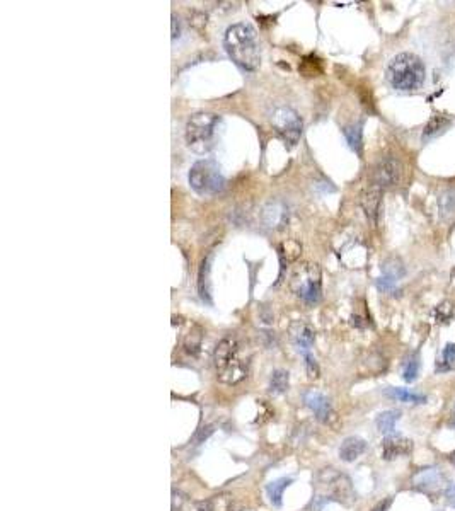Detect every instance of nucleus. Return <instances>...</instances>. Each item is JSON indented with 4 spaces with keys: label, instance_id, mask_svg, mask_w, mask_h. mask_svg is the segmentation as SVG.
Here are the masks:
<instances>
[{
    "label": "nucleus",
    "instance_id": "f257e3e1",
    "mask_svg": "<svg viewBox=\"0 0 455 511\" xmlns=\"http://www.w3.org/2000/svg\"><path fill=\"white\" fill-rule=\"evenodd\" d=\"M224 48L232 62L244 72H256L261 65V43L253 26L237 22L224 35Z\"/></svg>",
    "mask_w": 455,
    "mask_h": 511
},
{
    "label": "nucleus",
    "instance_id": "f03ea898",
    "mask_svg": "<svg viewBox=\"0 0 455 511\" xmlns=\"http://www.w3.org/2000/svg\"><path fill=\"white\" fill-rule=\"evenodd\" d=\"M213 363H215L217 377L222 383L235 385L242 382L249 374V362L242 355V346L235 337L227 336L219 341L213 351Z\"/></svg>",
    "mask_w": 455,
    "mask_h": 511
},
{
    "label": "nucleus",
    "instance_id": "7ed1b4c3",
    "mask_svg": "<svg viewBox=\"0 0 455 511\" xmlns=\"http://www.w3.org/2000/svg\"><path fill=\"white\" fill-rule=\"evenodd\" d=\"M424 65L420 56L399 53L389 62L386 70L387 82L396 91H416L424 82Z\"/></svg>",
    "mask_w": 455,
    "mask_h": 511
},
{
    "label": "nucleus",
    "instance_id": "20e7f679",
    "mask_svg": "<svg viewBox=\"0 0 455 511\" xmlns=\"http://www.w3.org/2000/svg\"><path fill=\"white\" fill-rule=\"evenodd\" d=\"M220 118L213 112H197L186 123V144L195 153H208L215 146Z\"/></svg>",
    "mask_w": 455,
    "mask_h": 511
},
{
    "label": "nucleus",
    "instance_id": "39448f33",
    "mask_svg": "<svg viewBox=\"0 0 455 511\" xmlns=\"http://www.w3.org/2000/svg\"><path fill=\"white\" fill-rule=\"evenodd\" d=\"M292 292L306 303H317L322 296L321 269L312 262H302L293 269L290 278Z\"/></svg>",
    "mask_w": 455,
    "mask_h": 511
},
{
    "label": "nucleus",
    "instance_id": "423d86ee",
    "mask_svg": "<svg viewBox=\"0 0 455 511\" xmlns=\"http://www.w3.org/2000/svg\"><path fill=\"white\" fill-rule=\"evenodd\" d=\"M188 179H190L191 187L201 196H215L225 186V179L219 165L206 159L193 164Z\"/></svg>",
    "mask_w": 455,
    "mask_h": 511
},
{
    "label": "nucleus",
    "instance_id": "0eeeda50",
    "mask_svg": "<svg viewBox=\"0 0 455 511\" xmlns=\"http://www.w3.org/2000/svg\"><path fill=\"white\" fill-rule=\"evenodd\" d=\"M272 125L278 137L288 146H295L302 137V118L293 108L280 106L272 112Z\"/></svg>",
    "mask_w": 455,
    "mask_h": 511
},
{
    "label": "nucleus",
    "instance_id": "6e6552de",
    "mask_svg": "<svg viewBox=\"0 0 455 511\" xmlns=\"http://www.w3.org/2000/svg\"><path fill=\"white\" fill-rule=\"evenodd\" d=\"M304 402H306L307 408L314 412V416L321 423L328 424V426L338 430L340 428V418L336 416V412L331 408V402L328 397L324 396L319 390H309V392L304 394Z\"/></svg>",
    "mask_w": 455,
    "mask_h": 511
},
{
    "label": "nucleus",
    "instance_id": "1a4fd4ad",
    "mask_svg": "<svg viewBox=\"0 0 455 511\" xmlns=\"http://www.w3.org/2000/svg\"><path fill=\"white\" fill-rule=\"evenodd\" d=\"M402 164L396 157H383L379 160V164L375 165L374 171V184L382 187H390L397 186L402 179Z\"/></svg>",
    "mask_w": 455,
    "mask_h": 511
},
{
    "label": "nucleus",
    "instance_id": "9d476101",
    "mask_svg": "<svg viewBox=\"0 0 455 511\" xmlns=\"http://www.w3.org/2000/svg\"><path fill=\"white\" fill-rule=\"evenodd\" d=\"M411 483L416 489L423 491V493L427 494H437L447 486L445 476H443L442 471L437 467L421 469V471H418L413 476Z\"/></svg>",
    "mask_w": 455,
    "mask_h": 511
},
{
    "label": "nucleus",
    "instance_id": "9b49d317",
    "mask_svg": "<svg viewBox=\"0 0 455 511\" xmlns=\"http://www.w3.org/2000/svg\"><path fill=\"white\" fill-rule=\"evenodd\" d=\"M415 450V443L404 437H387L382 442V458L394 460V458L406 457Z\"/></svg>",
    "mask_w": 455,
    "mask_h": 511
},
{
    "label": "nucleus",
    "instance_id": "f8f14e48",
    "mask_svg": "<svg viewBox=\"0 0 455 511\" xmlns=\"http://www.w3.org/2000/svg\"><path fill=\"white\" fill-rule=\"evenodd\" d=\"M290 334H292V341L295 344L297 349H299L302 355H307L311 353L312 344H314V329L311 328L309 324L306 322H295V324L290 328Z\"/></svg>",
    "mask_w": 455,
    "mask_h": 511
},
{
    "label": "nucleus",
    "instance_id": "ddd939ff",
    "mask_svg": "<svg viewBox=\"0 0 455 511\" xmlns=\"http://www.w3.org/2000/svg\"><path fill=\"white\" fill-rule=\"evenodd\" d=\"M360 203H362V208L365 215L368 217V220L372 224H377L379 208H381V187L374 184L372 187L365 190L362 193V198H360Z\"/></svg>",
    "mask_w": 455,
    "mask_h": 511
},
{
    "label": "nucleus",
    "instance_id": "4468645a",
    "mask_svg": "<svg viewBox=\"0 0 455 511\" xmlns=\"http://www.w3.org/2000/svg\"><path fill=\"white\" fill-rule=\"evenodd\" d=\"M367 450V442L360 437H348L341 443L340 457L343 462H355Z\"/></svg>",
    "mask_w": 455,
    "mask_h": 511
},
{
    "label": "nucleus",
    "instance_id": "2eb2a0df",
    "mask_svg": "<svg viewBox=\"0 0 455 511\" xmlns=\"http://www.w3.org/2000/svg\"><path fill=\"white\" fill-rule=\"evenodd\" d=\"M402 274H404V269L401 268L399 262H394V265L387 262V265H383V274L377 280V287L382 292H390Z\"/></svg>",
    "mask_w": 455,
    "mask_h": 511
},
{
    "label": "nucleus",
    "instance_id": "dca6fc26",
    "mask_svg": "<svg viewBox=\"0 0 455 511\" xmlns=\"http://www.w3.org/2000/svg\"><path fill=\"white\" fill-rule=\"evenodd\" d=\"M234 501L229 494H217L210 499L197 503V511H232Z\"/></svg>",
    "mask_w": 455,
    "mask_h": 511
},
{
    "label": "nucleus",
    "instance_id": "f3484780",
    "mask_svg": "<svg viewBox=\"0 0 455 511\" xmlns=\"http://www.w3.org/2000/svg\"><path fill=\"white\" fill-rule=\"evenodd\" d=\"M292 484L290 477H280V479L272 480V483L266 486V494H268L270 503L276 508H280L281 503H283V493L288 486Z\"/></svg>",
    "mask_w": 455,
    "mask_h": 511
},
{
    "label": "nucleus",
    "instance_id": "a211bd4d",
    "mask_svg": "<svg viewBox=\"0 0 455 511\" xmlns=\"http://www.w3.org/2000/svg\"><path fill=\"white\" fill-rule=\"evenodd\" d=\"M387 396L399 402H408V404H423V402H427V396H423V394L411 392V390L401 389V387H390V389H387Z\"/></svg>",
    "mask_w": 455,
    "mask_h": 511
},
{
    "label": "nucleus",
    "instance_id": "6ab92c4d",
    "mask_svg": "<svg viewBox=\"0 0 455 511\" xmlns=\"http://www.w3.org/2000/svg\"><path fill=\"white\" fill-rule=\"evenodd\" d=\"M399 418H401L399 411H383V412H381V414L377 416V419H375L377 430L383 435L392 433L394 428H396V423L399 421Z\"/></svg>",
    "mask_w": 455,
    "mask_h": 511
},
{
    "label": "nucleus",
    "instance_id": "aec40b11",
    "mask_svg": "<svg viewBox=\"0 0 455 511\" xmlns=\"http://www.w3.org/2000/svg\"><path fill=\"white\" fill-rule=\"evenodd\" d=\"M287 219V212H285V206L280 203H270L265 208V221L268 224V227H278Z\"/></svg>",
    "mask_w": 455,
    "mask_h": 511
},
{
    "label": "nucleus",
    "instance_id": "412c9836",
    "mask_svg": "<svg viewBox=\"0 0 455 511\" xmlns=\"http://www.w3.org/2000/svg\"><path fill=\"white\" fill-rule=\"evenodd\" d=\"M449 125H450V119L447 118L445 115H433L430 118V122L427 123V126H424L423 140L435 137V135H438L440 131L445 130V128Z\"/></svg>",
    "mask_w": 455,
    "mask_h": 511
},
{
    "label": "nucleus",
    "instance_id": "4be33fe9",
    "mask_svg": "<svg viewBox=\"0 0 455 511\" xmlns=\"http://www.w3.org/2000/svg\"><path fill=\"white\" fill-rule=\"evenodd\" d=\"M455 368V344H447L437 362V371H450Z\"/></svg>",
    "mask_w": 455,
    "mask_h": 511
},
{
    "label": "nucleus",
    "instance_id": "5701e85b",
    "mask_svg": "<svg viewBox=\"0 0 455 511\" xmlns=\"http://www.w3.org/2000/svg\"><path fill=\"white\" fill-rule=\"evenodd\" d=\"M288 389V371L285 370H274L270 378V392L278 396L283 394Z\"/></svg>",
    "mask_w": 455,
    "mask_h": 511
},
{
    "label": "nucleus",
    "instance_id": "b1692460",
    "mask_svg": "<svg viewBox=\"0 0 455 511\" xmlns=\"http://www.w3.org/2000/svg\"><path fill=\"white\" fill-rule=\"evenodd\" d=\"M343 131L349 146H351L356 153H362V125L346 126Z\"/></svg>",
    "mask_w": 455,
    "mask_h": 511
},
{
    "label": "nucleus",
    "instance_id": "393cba45",
    "mask_svg": "<svg viewBox=\"0 0 455 511\" xmlns=\"http://www.w3.org/2000/svg\"><path fill=\"white\" fill-rule=\"evenodd\" d=\"M440 210H442V215L443 217H449L455 213V190L447 191V193L442 194L438 201Z\"/></svg>",
    "mask_w": 455,
    "mask_h": 511
},
{
    "label": "nucleus",
    "instance_id": "a878e982",
    "mask_svg": "<svg viewBox=\"0 0 455 511\" xmlns=\"http://www.w3.org/2000/svg\"><path fill=\"white\" fill-rule=\"evenodd\" d=\"M418 374H420V360L418 356H413V358H409L408 362H406L404 370H402V378H404L406 382H413L416 380Z\"/></svg>",
    "mask_w": 455,
    "mask_h": 511
},
{
    "label": "nucleus",
    "instance_id": "bb28decb",
    "mask_svg": "<svg viewBox=\"0 0 455 511\" xmlns=\"http://www.w3.org/2000/svg\"><path fill=\"white\" fill-rule=\"evenodd\" d=\"M433 314H435V319H437V322H449L450 319L454 317V309L449 302H445V303H442V305H438L437 309H435Z\"/></svg>",
    "mask_w": 455,
    "mask_h": 511
},
{
    "label": "nucleus",
    "instance_id": "cd10ccee",
    "mask_svg": "<svg viewBox=\"0 0 455 511\" xmlns=\"http://www.w3.org/2000/svg\"><path fill=\"white\" fill-rule=\"evenodd\" d=\"M191 501L186 494H183L181 491H174L172 493V508L174 511H184L186 508H190Z\"/></svg>",
    "mask_w": 455,
    "mask_h": 511
},
{
    "label": "nucleus",
    "instance_id": "c85d7f7f",
    "mask_svg": "<svg viewBox=\"0 0 455 511\" xmlns=\"http://www.w3.org/2000/svg\"><path fill=\"white\" fill-rule=\"evenodd\" d=\"M304 358H306L307 375H309L311 378H317L319 377V367H317V362H315L314 356H312L311 353H307V355H304Z\"/></svg>",
    "mask_w": 455,
    "mask_h": 511
},
{
    "label": "nucleus",
    "instance_id": "c756f323",
    "mask_svg": "<svg viewBox=\"0 0 455 511\" xmlns=\"http://www.w3.org/2000/svg\"><path fill=\"white\" fill-rule=\"evenodd\" d=\"M213 433V426H206V428H201V430L200 431H198V435H197V442L198 443H201L203 442V439H206V438H208L210 437V435H212Z\"/></svg>",
    "mask_w": 455,
    "mask_h": 511
},
{
    "label": "nucleus",
    "instance_id": "7c9ffc66",
    "mask_svg": "<svg viewBox=\"0 0 455 511\" xmlns=\"http://www.w3.org/2000/svg\"><path fill=\"white\" fill-rule=\"evenodd\" d=\"M390 505H392V498H387V499H383V501L379 503V505L375 506V508L372 511H387V510H389Z\"/></svg>",
    "mask_w": 455,
    "mask_h": 511
},
{
    "label": "nucleus",
    "instance_id": "2f4dec72",
    "mask_svg": "<svg viewBox=\"0 0 455 511\" xmlns=\"http://www.w3.org/2000/svg\"><path fill=\"white\" fill-rule=\"evenodd\" d=\"M178 36H179V22L178 17L172 16V40H176Z\"/></svg>",
    "mask_w": 455,
    "mask_h": 511
},
{
    "label": "nucleus",
    "instance_id": "473e14b6",
    "mask_svg": "<svg viewBox=\"0 0 455 511\" xmlns=\"http://www.w3.org/2000/svg\"><path fill=\"white\" fill-rule=\"evenodd\" d=\"M450 426H452V428H455V414H454V418L452 419H450Z\"/></svg>",
    "mask_w": 455,
    "mask_h": 511
},
{
    "label": "nucleus",
    "instance_id": "72a5a7b5",
    "mask_svg": "<svg viewBox=\"0 0 455 511\" xmlns=\"http://www.w3.org/2000/svg\"><path fill=\"white\" fill-rule=\"evenodd\" d=\"M449 457H450V460H452V462H455V450H454V452H452V453H450V455H449Z\"/></svg>",
    "mask_w": 455,
    "mask_h": 511
}]
</instances>
